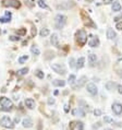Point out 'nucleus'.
Here are the masks:
<instances>
[{"label": "nucleus", "mask_w": 122, "mask_h": 130, "mask_svg": "<svg viewBox=\"0 0 122 130\" xmlns=\"http://www.w3.org/2000/svg\"><path fill=\"white\" fill-rule=\"evenodd\" d=\"M0 105H1V109L5 111H9L13 108V103L12 101L8 99L6 96H1L0 97Z\"/></svg>", "instance_id": "1"}, {"label": "nucleus", "mask_w": 122, "mask_h": 130, "mask_svg": "<svg viewBox=\"0 0 122 130\" xmlns=\"http://www.w3.org/2000/svg\"><path fill=\"white\" fill-rule=\"evenodd\" d=\"M75 37H76V42L77 44L81 46H84L86 44V42H87V34H86V32L84 30H78L76 31V34H75Z\"/></svg>", "instance_id": "2"}, {"label": "nucleus", "mask_w": 122, "mask_h": 130, "mask_svg": "<svg viewBox=\"0 0 122 130\" xmlns=\"http://www.w3.org/2000/svg\"><path fill=\"white\" fill-rule=\"evenodd\" d=\"M67 23V17L63 15V14H57L56 18H55V25H56V28H62L64 25Z\"/></svg>", "instance_id": "3"}, {"label": "nucleus", "mask_w": 122, "mask_h": 130, "mask_svg": "<svg viewBox=\"0 0 122 130\" xmlns=\"http://www.w3.org/2000/svg\"><path fill=\"white\" fill-rule=\"evenodd\" d=\"M0 125L5 128H8V129H12L14 127V124L12 122L11 118L9 116H3L2 118H0Z\"/></svg>", "instance_id": "4"}, {"label": "nucleus", "mask_w": 122, "mask_h": 130, "mask_svg": "<svg viewBox=\"0 0 122 130\" xmlns=\"http://www.w3.org/2000/svg\"><path fill=\"white\" fill-rule=\"evenodd\" d=\"M3 7H9V8H15L19 9L21 7V2L19 0H2Z\"/></svg>", "instance_id": "5"}, {"label": "nucleus", "mask_w": 122, "mask_h": 130, "mask_svg": "<svg viewBox=\"0 0 122 130\" xmlns=\"http://www.w3.org/2000/svg\"><path fill=\"white\" fill-rule=\"evenodd\" d=\"M51 69L57 72L58 74H66L67 73V69H66V67L63 66V64H61V63H52L51 64Z\"/></svg>", "instance_id": "6"}, {"label": "nucleus", "mask_w": 122, "mask_h": 130, "mask_svg": "<svg viewBox=\"0 0 122 130\" xmlns=\"http://www.w3.org/2000/svg\"><path fill=\"white\" fill-rule=\"evenodd\" d=\"M81 15H82V19H83L85 25H87V26H91V27H93V28H96V27H97V26H96V24L91 20V18H89L88 15H86V13H85L84 11L81 12Z\"/></svg>", "instance_id": "7"}, {"label": "nucleus", "mask_w": 122, "mask_h": 130, "mask_svg": "<svg viewBox=\"0 0 122 130\" xmlns=\"http://www.w3.org/2000/svg\"><path fill=\"white\" fill-rule=\"evenodd\" d=\"M86 90H87V92L92 95H97V93H98V89L94 83H88V84L86 85Z\"/></svg>", "instance_id": "8"}, {"label": "nucleus", "mask_w": 122, "mask_h": 130, "mask_svg": "<svg viewBox=\"0 0 122 130\" xmlns=\"http://www.w3.org/2000/svg\"><path fill=\"white\" fill-rule=\"evenodd\" d=\"M75 6V3L73 1H67V2H63V3H61V5H58L57 6V8H58L59 10H68V9H70V8H73V7Z\"/></svg>", "instance_id": "9"}, {"label": "nucleus", "mask_w": 122, "mask_h": 130, "mask_svg": "<svg viewBox=\"0 0 122 130\" xmlns=\"http://www.w3.org/2000/svg\"><path fill=\"white\" fill-rule=\"evenodd\" d=\"M112 111L117 116H120L122 114V104L120 103H113L112 104Z\"/></svg>", "instance_id": "10"}, {"label": "nucleus", "mask_w": 122, "mask_h": 130, "mask_svg": "<svg viewBox=\"0 0 122 130\" xmlns=\"http://www.w3.org/2000/svg\"><path fill=\"white\" fill-rule=\"evenodd\" d=\"M100 44V42H99V38L98 37H95V36H92V38H91V41L88 42V45L91 46V47H98Z\"/></svg>", "instance_id": "11"}, {"label": "nucleus", "mask_w": 122, "mask_h": 130, "mask_svg": "<svg viewBox=\"0 0 122 130\" xmlns=\"http://www.w3.org/2000/svg\"><path fill=\"white\" fill-rule=\"evenodd\" d=\"M86 80H87V78H86V77H84V75H83V77H82V78L80 79V80L77 81V84L73 85V90H77V89H81L82 86H83V85L85 84V83H86Z\"/></svg>", "instance_id": "12"}, {"label": "nucleus", "mask_w": 122, "mask_h": 130, "mask_svg": "<svg viewBox=\"0 0 122 130\" xmlns=\"http://www.w3.org/2000/svg\"><path fill=\"white\" fill-rule=\"evenodd\" d=\"M50 42H51L52 46H55L57 48H60V45H59V36L57 34H52L51 38H50Z\"/></svg>", "instance_id": "13"}, {"label": "nucleus", "mask_w": 122, "mask_h": 130, "mask_svg": "<svg viewBox=\"0 0 122 130\" xmlns=\"http://www.w3.org/2000/svg\"><path fill=\"white\" fill-rule=\"evenodd\" d=\"M24 104H25V106L27 108H30V109H34L35 108V101L33 99H26Z\"/></svg>", "instance_id": "14"}, {"label": "nucleus", "mask_w": 122, "mask_h": 130, "mask_svg": "<svg viewBox=\"0 0 122 130\" xmlns=\"http://www.w3.org/2000/svg\"><path fill=\"white\" fill-rule=\"evenodd\" d=\"M22 125H23L24 128H31V127H33V121H32L31 118L27 117V118H24L22 120Z\"/></svg>", "instance_id": "15"}, {"label": "nucleus", "mask_w": 122, "mask_h": 130, "mask_svg": "<svg viewBox=\"0 0 122 130\" xmlns=\"http://www.w3.org/2000/svg\"><path fill=\"white\" fill-rule=\"evenodd\" d=\"M72 115L73 116H81V117H84L85 116V111L82 109V108H74L72 110Z\"/></svg>", "instance_id": "16"}, {"label": "nucleus", "mask_w": 122, "mask_h": 130, "mask_svg": "<svg viewBox=\"0 0 122 130\" xmlns=\"http://www.w3.org/2000/svg\"><path fill=\"white\" fill-rule=\"evenodd\" d=\"M10 20H11V13H10L9 11L6 12L5 17L0 18V22L1 23H8V22H10Z\"/></svg>", "instance_id": "17"}, {"label": "nucleus", "mask_w": 122, "mask_h": 130, "mask_svg": "<svg viewBox=\"0 0 122 130\" xmlns=\"http://www.w3.org/2000/svg\"><path fill=\"white\" fill-rule=\"evenodd\" d=\"M116 36H117V34L112 28H108V30H107V37H108L109 39H114Z\"/></svg>", "instance_id": "18"}, {"label": "nucleus", "mask_w": 122, "mask_h": 130, "mask_svg": "<svg viewBox=\"0 0 122 130\" xmlns=\"http://www.w3.org/2000/svg\"><path fill=\"white\" fill-rule=\"evenodd\" d=\"M88 61H89V64H91L92 67L96 63V61H97V57H96L95 54H91V55L88 56Z\"/></svg>", "instance_id": "19"}, {"label": "nucleus", "mask_w": 122, "mask_h": 130, "mask_svg": "<svg viewBox=\"0 0 122 130\" xmlns=\"http://www.w3.org/2000/svg\"><path fill=\"white\" fill-rule=\"evenodd\" d=\"M105 86H106V89L108 90V91H112V90L116 88V86H118V85H117L113 81H108V82L106 83V85H105Z\"/></svg>", "instance_id": "20"}, {"label": "nucleus", "mask_w": 122, "mask_h": 130, "mask_svg": "<svg viewBox=\"0 0 122 130\" xmlns=\"http://www.w3.org/2000/svg\"><path fill=\"white\" fill-rule=\"evenodd\" d=\"M112 11L113 12H119L121 11V5L119 1H114L112 5Z\"/></svg>", "instance_id": "21"}, {"label": "nucleus", "mask_w": 122, "mask_h": 130, "mask_svg": "<svg viewBox=\"0 0 122 130\" xmlns=\"http://www.w3.org/2000/svg\"><path fill=\"white\" fill-rule=\"evenodd\" d=\"M84 62H85V58L84 57H80V58L77 59V61H76V68H78V69L83 68L84 67Z\"/></svg>", "instance_id": "22"}, {"label": "nucleus", "mask_w": 122, "mask_h": 130, "mask_svg": "<svg viewBox=\"0 0 122 130\" xmlns=\"http://www.w3.org/2000/svg\"><path fill=\"white\" fill-rule=\"evenodd\" d=\"M31 52L34 54L35 56H38V55H40V50H39V48L37 47V46H32L31 47Z\"/></svg>", "instance_id": "23"}, {"label": "nucleus", "mask_w": 122, "mask_h": 130, "mask_svg": "<svg viewBox=\"0 0 122 130\" xmlns=\"http://www.w3.org/2000/svg\"><path fill=\"white\" fill-rule=\"evenodd\" d=\"M52 84L55 86H64L66 85V81H63V80H55L52 82Z\"/></svg>", "instance_id": "24"}, {"label": "nucleus", "mask_w": 122, "mask_h": 130, "mask_svg": "<svg viewBox=\"0 0 122 130\" xmlns=\"http://www.w3.org/2000/svg\"><path fill=\"white\" fill-rule=\"evenodd\" d=\"M49 33H50V32H49L48 28H42L40 32H39V34H40L42 37H46V36H48Z\"/></svg>", "instance_id": "25"}, {"label": "nucleus", "mask_w": 122, "mask_h": 130, "mask_svg": "<svg viewBox=\"0 0 122 130\" xmlns=\"http://www.w3.org/2000/svg\"><path fill=\"white\" fill-rule=\"evenodd\" d=\"M27 72H28V68H22V69L17 70V74L19 75H24V74H26Z\"/></svg>", "instance_id": "26"}, {"label": "nucleus", "mask_w": 122, "mask_h": 130, "mask_svg": "<svg viewBox=\"0 0 122 130\" xmlns=\"http://www.w3.org/2000/svg\"><path fill=\"white\" fill-rule=\"evenodd\" d=\"M38 6L43 9H48V6L46 5V2L44 1V0H38Z\"/></svg>", "instance_id": "27"}, {"label": "nucleus", "mask_w": 122, "mask_h": 130, "mask_svg": "<svg viewBox=\"0 0 122 130\" xmlns=\"http://www.w3.org/2000/svg\"><path fill=\"white\" fill-rule=\"evenodd\" d=\"M35 74H36V77L39 78V79H44V77H45L44 72H43L42 70H36L35 71Z\"/></svg>", "instance_id": "28"}, {"label": "nucleus", "mask_w": 122, "mask_h": 130, "mask_svg": "<svg viewBox=\"0 0 122 130\" xmlns=\"http://www.w3.org/2000/svg\"><path fill=\"white\" fill-rule=\"evenodd\" d=\"M28 60V56L27 55H24L22 57H20L19 58V63H24L25 61H27Z\"/></svg>", "instance_id": "29"}, {"label": "nucleus", "mask_w": 122, "mask_h": 130, "mask_svg": "<svg viewBox=\"0 0 122 130\" xmlns=\"http://www.w3.org/2000/svg\"><path fill=\"white\" fill-rule=\"evenodd\" d=\"M76 128H77V130H84V124L82 121H77L76 122Z\"/></svg>", "instance_id": "30"}, {"label": "nucleus", "mask_w": 122, "mask_h": 130, "mask_svg": "<svg viewBox=\"0 0 122 130\" xmlns=\"http://www.w3.org/2000/svg\"><path fill=\"white\" fill-rule=\"evenodd\" d=\"M16 34L17 35H25L26 34V28H20V30H17Z\"/></svg>", "instance_id": "31"}, {"label": "nucleus", "mask_w": 122, "mask_h": 130, "mask_svg": "<svg viewBox=\"0 0 122 130\" xmlns=\"http://www.w3.org/2000/svg\"><path fill=\"white\" fill-rule=\"evenodd\" d=\"M69 64H70V67H71V68H75V67H76L74 58H70V60H69Z\"/></svg>", "instance_id": "32"}, {"label": "nucleus", "mask_w": 122, "mask_h": 130, "mask_svg": "<svg viewBox=\"0 0 122 130\" xmlns=\"http://www.w3.org/2000/svg\"><path fill=\"white\" fill-rule=\"evenodd\" d=\"M74 82H75V75L74 74H70V77H69V83H70V84H73Z\"/></svg>", "instance_id": "33"}, {"label": "nucleus", "mask_w": 122, "mask_h": 130, "mask_svg": "<svg viewBox=\"0 0 122 130\" xmlns=\"http://www.w3.org/2000/svg\"><path fill=\"white\" fill-rule=\"evenodd\" d=\"M94 115L96 117H99V116H101V110L98 109V108H96V109H94Z\"/></svg>", "instance_id": "34"}, {"label": "nucleus", "mask_w": 122, "mask_h": 130, "mask_svg": "<svg viewBox=\"0 0 122 130\" xmlns=\"http://www.w3.org/2000/svg\"><path fill=\"white\" fill-rule=\"evenodd\" d=\"M9 39H10V41H12V42H16V41H20V37H19V36L12 35V36H10V37H9Z\"/></svg>", "instance_id": "35"}, {"label": "nucleus", "mask_w": 122, "mask_h": 130, "mask_svg": "<svg viewBox=\"0 0 122 130\" xmlns=\"http://www.w3.org/2000/svg\"><path fill=\"white\" fill-rule=\"evenodd\" d=\"M104 121H105V122H113V119L108 117V116H105V117H104Z\"/></svg>", "instance_id": "36"}, {"label": "nucleus", "mask_w": 122, "mask_h": 130, "mask_svg": "<svg viewBox=\"0 0 122 130\" xmlns=\"http://www.w3.org/2000/svg\"><path fill=\"white\" fill-rule=\"evenodd\" d=\"M116 28H118L119 31H122V21H121V22H118L116 24Z\"/></svg>", "instance_id": "37"}, {"label": "nucleus", "mask_w": 122, "mask_h": 130, "mask_svg": "<svg viewBox=\"0 0 122 130\" xmlns=\"http://www.w3.org/2000/svg\"><path fill=\"white\" fill-rule=\"evenodd\" d=\"M75 124H76V122H74V121H71V122H70V129H71V130H73V129H74Z\"/></svg>", "instance_id": "38"}, {"label": "nucleus", "mask_w": 122, "mask_h": 130, "mask_svg": "<svg viewBox=\"0 0 122 130\" xmlns=\"http://www.w3.org/2000/svg\"><path fill=\"white\" fill-rule=\"evenodd\" d=\"M48 104H49V105H52V104H55V99H49L48 100Z\"/></svg>", "instance_id": "39"}, {"label": "nucleus", "mask_w": 122, "mask_h": 130, "mask_svg": "<svg viewBox=\"0 0 122 130\" xmlns=\"http://www.w3.org/2000/svg\"><path fill=\"white\" fill-rule=\"evenodd\" d=\"M117 88H118V92H119L120 94H122V85H121V84H119V85L117 86Z\"/></svg>", "instance_id": "40"}, {"label": "nucleus", "mask_w": 122, "mask_h": 130, "mask_svg": "<svg viewBox=\"0 0 122 130\" xmlns=\"http://www.w3.org/2000/svg\"><path fill=\"white\" fill-rule=\"evenodd\" d=\"M104 1V3H105V5H109V3H111L113 1V0H103Z\"/></svg>", "instance_id": "41"}, {"label": "nucleus", "mask_w": 122, "mask_h": 130, "mask_svg": "<svg viewBox=\"0 0 122 130\" xmlns=\"http://www.w3.org/2000/svg\"><path fill=\"white\" fill-rule=\"evenodd\" d=\"M64 111H66V113H69V105H68V104L64 105Z\"/></svg>", "instance_id": "42"}, {"label": "nucleus", "mask_w": 122, "mask_h": 130, "mask_svg": "<svg viewBox=\"0 0 122 130\" xmlns=\"http://www.w3.org/2000/svg\"><path fill=\"white\" fill-rule=\"evenodd\" d=\"M19 121H20V117H19V116H16L15 119H14V122H15V124H17Z\"/></svg>", "instance_id": "43"}, {"label": "nucleus", "mask_w": 122, "mask_h": 130, "mask_svg": "<svg viewBox=\"0 0 122 130\" xmlns=\"http://www.w3.org/2000/svg\"><path fill=\"white\" fill-rule=\"evenodd\" d=\"M105 130H111V129H110V128H106Z\"/></svg>", "instance_id": "44"}, {"label": "nucleus", "mask_w": 122, "mask_h": 130, "mask_svg": "<svg viewBox=\"0 0 122 130\" xmlns=\"http://www.w3.org/2000/svg\"><path fill=\"white\" fill-rule=\"evenodd\" d=\"M0 32H1V31H0Z\"/></svg>", "instance_id": "45"}]
</instances>
